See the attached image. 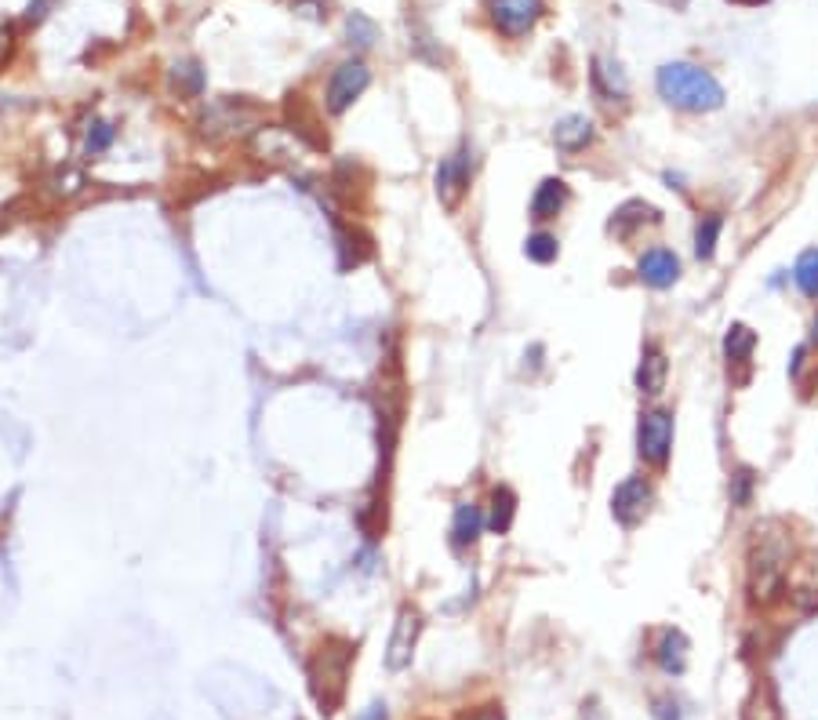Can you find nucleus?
<instances>
[{
    "mask_svg": "<svg viewBox=\"0 0 818 720\" xmlns=\"http://www.w3.org/2000/svg\"><path fill=\"white\" fill-rule=\"evenodd\" d=\"M789 535L779 524H764L753 531L749 542V597L757 604H771L779 600L782 586H786V568H789Z\"/></svg>",
    "mask_w": 818,
    "mask_h": 720,
    "instance_id": "nucleus-1",
    "label": "nucleus"
},
{
    "mask_svg": "<svg viewBox=\"0 0 818 720\" xmlns=\"http://www.w3.org/2000/svg\"><path fill=\"white\" fill-rule=\"evenodd\" d=\"M659 84V95L677 106V110L688 113H709L724 106V88L717 84V77L702 66H691V62H666L655 77Z\"/></svg>",
    "mask_w": 818,
    "mask_h": 720,
    "instance_id": "nucleus-2",
    "label": "nucleus"
},
{
    "mask_svg": "<svg viewBox=\"0 0 818 720\" xmlns=\"http://www.w3.org/2000/svg\"><path fill=\"white\" fill-rule=\"evenodd\" d=\"M353 659H357V648H353L350 640H342V637H328L310 655L306 677H310V691H313V699H317L320 713H328V717H331V713L342 706Z\"/></svg>",
    "mask_w": 818,
    "mask_h": 720,
    "instance_id": "nucleus-3",
    "label": "nucleus"
},
{
    "mask_svg": "<svg viewBox=\"0 0 818 720\" xmlns=\"http://www.w3.org/2000/svg\"><path fill=\"white\" fill-rule=\"evenodd\" d=\"M255 120H259V106H251L244 99H219L208 106L200 128L211 142H226L233 135H244V131L255 128Z\"/></svg>",
    "mask_w": 818,
    "mask_h": 720,
    "instance_id": "nucleus-4",
    "label": "nucleus"
},
{
    "mask_svg": "<svg viewBox=\"0 0 818 720\" xmlns=\"http://www.w3.org/2000/svg\"><path fill=\"white\" fill-rule=\"evenodd\" d=\"M669 451H673V415L662 408L640 411L637 422V455L648 466H666Z\"/></svg>",
    "mask_w": 818,
    "mask_h": 720,
    "instance_id": "nucleus-5",
    "label": "nucleus"
},
{
    "mask_svg": "<svg viewBox=\"0 0 818 720\" xmlns=\"http://www.w3.org/2000/svg\"><path fill=\"white\" fill-rule=\"evenodd\" d=\"M469 179H473V164H469V150L462 146V150L448 153V157H440L437 164V175H433V182H437V197L440 204L448 211H455L462 204V197L469 193Z\"/></svg>",
    "mask_w": 818,
    "mask_h": 720,
    "instance_id": "nucleus-6",
    "label": "nucleus"
},
{
    "mask_svg": "<svg viewBox=\"0 0 818 720\" xmlns=\"http://www.w3.org/2000/svg\"><path fill=\"white\" fill-rule=\"evenodd\" d=\"M651 502H655V491L644 477H626L611 495V517L619 520L622 528H637L640 520L648 517Z\"/></svg>",
    "mask_w": 818,
    "mask_h": 720,
    "instance_id": "nucleus-7",
    "label": "nucleus"
},
{
    "mask_svg": "<svg viewBox=\"0 0 818 720\" xmlns=\"http://www.w3.org/2000/svg\"><path fill=\"white\" fill-rule=\"evenodd\" d=\"M419 633H422V615L419 608H404L397 611V622H393V633H390V644H386V666L393 673H400L404 666H411V655H415V644H419Z\"/></svg>",
    "mask_w": 818,
    "mask_h": 720,
    "instance_id": "nucleus-8",
    "label": "nucleus"
},
{
    "mask_svg": "<svg viewBox=\"0 0 818 720\" xmlns=\"http://www.w3.org/2000/svg\"><path fill=\"white\" fill-rule=\"evenodd\" d=\"M371 84V70L364 66V62H342L339 70L331 73L328 80V110L331 113H346L353 106V102L368 91Z\"/></svg>",
    "mask_w": 818,
    "mask_h": 720,
    "instance_id": "nucleus-9",
    "label": "nucleus"
},
{
    "mask_svg": "<svg viewBox=\"0 0 818 720\" xmlns=\"http://www.w3.org/2000/svg\"><path fill=\"white\" fill-rule=\"evenodd\" d=\"M495 30L506 37H524L542 19V0H491L488 4Z\"/></svg>",
    "mask_w": 818,
    "mask_h": 720,
    "instance_id": "nucleus-10",
    "label": "nucleus"
},
{
    "mask_svg": "<svg viewBox=\"0 0 818 720\" xmlns=\"http://www.w3.org/2000/svg\"><path fill=\"white\" fill-rule=\"evenodd\" d=\"M288 124H291V135L302 139L306 146H313V150H324V146H328V135L320 128V117L313 113L306 95H288Z\"/></svg>",
    "mask_w": 818,
    "mask_h": 720,
    "instance_id": "nucleus-11",
    "label": "nucleus"
},
{
    "mask_svg": "<svg viewBox=\"0 0 818 720\" xmlns=\"http://www.w3.org/2000/svg\"><path fill=\"white\" fill-rule=\"evenodd\" d=\"M637 277L640 284H648V288H669V284H677L680 277V259L669 248H651L640 255Z\"/></svg>",
    "mask_w": 818,
    "mask_h": 720,
    "instance_id": "nucleus-12",
    "label": "nucleus"
},
{
    "mask_svg": "<svg viewBox=\"0 0 818 720\" xmlns=\"http://www.w3.org/2000/svg\"><path fill=\"white\" fill-rule=\"evenodd\" d=\"M666 379H669V360L662 353V346H644V357L637 364V390L648 393V397H659L666 390Z\"/></svg>",
    "mask_w": 818,
    "mask_h": 720,
    "instance_id": "nucleus-13",
    "label": "nucleus"
},
{
    "mask_svg": "<svg viewBox=\"0 0 818 720\" xmlns=\"http://www.w3.org/2000/svg\"><path fill=\"white\" fill-rule=\"evenodd\" d=\"M655 222H659V211L651 208V204H644V200H626V204L611 215L608 230L615 233V237L629 240L640 226H655Z\"/></svg>",
    "mask_w": 818,
    "mask_h": 720,
    "instance_id": "nucleus-14",
    "label": "nucleus"
},
{
    "mask_svg": "<svg viewBox=\"0 0 818 720\" xmlns=\"http://www.w3.org/2000/svg\"><path fill=\"white\" fill-rule=\"evenodd\" d=\"M568 182L564 179H542L539 190H535V197H531V219H557L560 211H564V204H568Z\"/></svg>",
    "mask_w": 818,
    "mask_h": 720,
    "instance_id": "nucleus-15",
    "label": "nucleus"
},
{
    "mask_svg": "<svg viewBox=\"0 0 818 720\" xmlns=\"http://www.w3.org/2000/svg\"><path fill=\"white\" fill-rule=\"evenodd\" d=\"M553 142H557V150H564V153L586 150L589 142H593V120L582 117V113H571V117L557 120V128H553Z\"/></svg>",
    "mask_w": 818,
    "mask_h": 720,
    "instance_id": "nucleus-16",
    "label": "nucleus"
},
{
    "mask_svg": "<svg viewBox=\"0 0 818 720\" xmlns=\"http://www.w3.org/2000/svg\"><path fill=\"white\" fill-rule=\"evenodd\" d=\"M480 528H484V513H480L477 502H459L455 506V520H451V546L455 550H469L480 539Z\"/></svg>",
    "mask_w": 818,
    "mask_h": 720,
    "instance_id": "nucleus-17",
    "label": "nucleus"
},
{
    "mask_svg": "<svg viewBox=\"0 0 818 720\" xmlns=\"http://www.w3.org/2000/svg\"><path fill=\"white\" fill-rule=\"evenodd\" d=\"M655 662L666 673H680L688 666V637L680 630H662L655 640Z\"/></svg>",
    "mask_w": 818,
    "mask_h": 720,
    "instance_id": "nucleus-18",
    "label": "nucleus"
},
{
    "mask_svg": "<svg viewBox=\"0 0 818 720\" xmlns=\"http://www.w3.org/2000/svg\"><path fill=\"white\" fill-rule=\"evenodd\" d=\"M593 84L604 99H626V77H622L619 62L611 59H593Z\"/></svg>",
    "mask_w": 818,
    "mask_h": 720,
    "instance_id": "nucleus-19",
    "label": "nucleus"
},
{
    "mask_svg": "<svg viewBox=\"0 0 818 720\" xmlns=\"http://www.w3.org/2000/svg\"><path fill=\"white\" fill-rule=\"evenodd\" d=\"M753 350H757V331L746 328V324H731L728 335H724V357H728V364H749Z\"/></svg>",
    "mask_w": 818,
    "mask_h": 720,
    "instance_id": "nucleus-20",
    "label": "nucleus"
},
{
    "mask_svg": "<svg viewBox=\"0 0 818 720\" xmlns=\"http://www.w3.org/2000/svg\"><path fill=\"white\" fill-rule=\"evenodd\" d=\"M513 517H517V495L509 488H495L491 491V510H488V524L495 535H506L513 528Z\"/></svg>",
    "mask_w": 818,
    "mask_h": 720,
    "instance_id": "nucleus-21",
    "label": "nucleus"
},
{
    "mask_svg": "<svg viewBox=\"0 0 818 720\" xmlns=\"http://www.w3.org/2000/svg\"><path fill=\"white\" fill-rule=\"evenodd\" d=\"M171 88L179 91L182 99H197L200 91H204V70H200L197 62H175L171 66Z\"/></svg>",
    "mask_w": 818,
    "mask_h": 720,
    "instance_id": "nucleus-22",
    "label": "nucleus"
},
{
    "mask_svg": "<svg viewBox=\"0 0 818 720\" xmlns=\"http://www.w3.org/2000/svg\"><path fill=\"white\" fill-rule=\"evenodd\" d=\"M339 251H342V270L350 266H360V262L371 255V237H364L360 230L353 233H339Z\"/></svg>",
    "mask_w": 818,
    "mask_h": 720,
    "instance_id": "nucleus-23",
    "label": "nucleus"
},
{
    "mask_svg": "<svg viewBox=\"0 0 818 720\" xmlns=\"http://www.w3.org/2000/svg\"><path fill=\"white\" fill-rule=\"evenodd\" d=\"M720 230H724L720 215H706V219L699 222V230H695V255H699V259H713V251H717V240H720Z\"/></svg>",
    "mask_w": 818,
    "mask_h": 720,
    "instance_id": "nucleus-24",
    "label": "nucleus"
},
{
    "mask_svg": "<svg viewBox=\"0 0 818 720\" xmlns=\"http://www.w3.org/2000/svg\"><path fill=\"white\" fill-rule=\"evenodd\" d=\"M793 280H797V288L804 295H818V248L800 255L797 266H793Z\"/></svg>",
    "mask_w": 818,
    "mask_h": 720,
    "instance_id": "nucleus-25",
    "label": "nucleus"
},
{
    "mask_svg": "<svg viewBox=\"0 0 818 720\" xmlns=\"http://www.w3.org/2000/svg\"><path fill=\"white\" fill-rule=\"evenodd\" d=\"M524 255H528L531 262H539V266H546V262H553L560 255V244L553 233H531L528 244H524Z\"/></svg>",
    "mask_w": 818,
    "mask_h": 720,
    "instance_id": "nucleus-26",
    "label": "nucleus"
},
{
    "mask_svg": "<svg viewBox=\"0 0 818 720\" xmlns=\"http://www.w3.org/2000/svg\"><path fill=\"white\" fill-rule=\"evenodd\" d=\"M346 33H350V44H357V48H371L379 40V26L368 15H360V11H353L350 19H346Z\"/></svg>",
    "mask_w": 818,
    "mask_h": 720,
    "instance_id": "nucleus-27",
    "label": "nucleus"
},
{
    "mask_svg": "<svg viewBox=\"0 0 818 720\" xmlns=\"http://www.w3.org/2000/svg\"><path fill=\"white\" fill-rule=\"evenodd\" d=\"M113 135H117V128H113L110 120H91L88 135H84V153H88V157H95V153L110 150Z\"/></svg>",
    "mask_w": 818,
    "mask_h": 720,
    "instance_id": "nucleus-28",
    "label": "nucleus"
},
{
    "mask_svg": "<svg viewBox=\"0 0 818 720\" xmlns=\"http://www.w3.org/2000/svg\"><path fill=\"white\" fill-rule=\"evenodd\" d=\"M51 186H55V193H59L62 200L77 197L80 190H84V171L80 168H62L55 179H51Z\"/></svg>",
    "mask_w": 818,
    "mask_h": 720,
    "instance_id": "nucleus-29",
    "label": "nucleus"
},
{
    "mask_svg": "<svg viewBox=\"0 0 818 720\" xmlns=\"http://www.w3.org/2000/svg\"><path fill=\"white\" fill-rule=\"evenodd\" d=\"M779 720V713H775V702H771V691L768 688H760V691H753V699H749V706H746V720Z\"/></svg>",
    "mask_w": 818,
    "mask_h": 720,
    "instance_id": "nucleus-30",
    "label": "nucleus"
},
{
    "mask_svg": "<svg viewBox=\"0 0 818 720\" xmlns=\"http://www.w3.org/2000/svg\"><path fill=\"white\" fill-rule=\"evenodd\" d=\"M749 491H753V473H749V470H739L735 477H731V502H735V506H746V502H749Z\"/></svg>",
    "mask_w": 818,
    "mask_h": 720,
    "instance_id": "nucleus-31",
    "label": "nucleus"
},
{
    "mask_svg": "<svg viewBox=\"0 0 818 720\" xmlns=\"http://www.w3.org/2000/svg\"><path fill=\"white\" fill-rule=\"evenodd\" d=\"M11 51H15V33L11 26H0V66L11 59Z\"/></svg>",
    "mask_w": 818,
    "mask_h": 720,
    "instance_id": "nucleus-32",
    "label": "nucleus"
},
{
    "mask_svg": "<svg viewBox=\"0 0 818 720\" xmlns=\"http://www.w3.org/2000/svg\"><path fill=\"white\" fill-rule=\"evenodd\" d=\"M655 717H659V720H680V713H677V702L659 699V702H655Z\"/></svg>",
    "mask_w": 818,
    "mask_h": 720,
    "instance_id": "nucleus-33",
    "label": "nucleus"
},
{
    "mask_svg": "<svg viewBox=\"0 0 818 720\" xmlns=\"http://www.w3.org/2000/svg\"><path fill=\"white\" fill-rule=\"evenodd\" d=\"M357 720H390V713H386V702H371L368 710L360 713Z\"/></svg>",
    "mask_w": 818,
    "mask_h": 720,
    "instance_id": "nucleus-34",
    "label": "nucleus"
},
{
    "mask_svg": "<svg viewBox=\"0 0 818 720\" xmlns=\"http://www.w3.org/2000/svg\"><path fill=\"white\" fill-rule=\"evenodd\" d=\"M469 720H506V717H502V710H495V706H484V710H477Z\"/></svg>",
    "mask_w": 818,
    "mask_h": 720,
    "instance_id": "nucleus-35",
    "label": "nucleus"
},
{
    "mask_svg": "<svg viewBox=\"0 0 818 720\" xmlns=\"http://www.w3.org/2000/svg\"><path fill=\"white\" fill-rule=\"evenodd\" d=\"M811 342L818 346V317H815V328H811Z\"/></svg>",
    "mask_w": 818,
    "mask_h": 720,
    "instance_id": "nucleus-36",
    "label": "nucleus"
},
{
    "mask_svg": "<svg viewBox=\"0 0 818 720\" xmlns=\"http://www.w3.org/2000/svg\"><path fill=\"white\" fill-rule=\"evenodd\" d=\"M815 390H818V386H815Z\"/></svg>",
    "mask_w": 818,
    "mask_h": 720,
    "instance_id": "nucleus-37",
    "label": "nucleus"
}]
</instances>
